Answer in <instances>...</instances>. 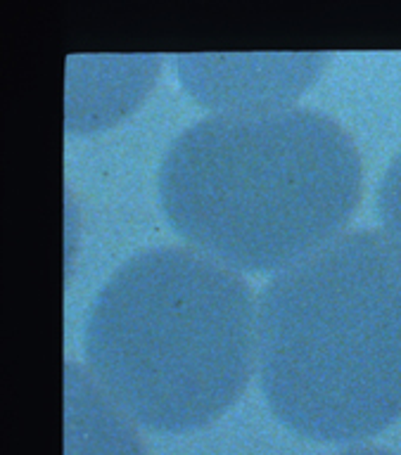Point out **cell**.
I'll return each instance as SVG.
<instances>
[{
  "mask_svg": "<svg viewBox=\"0 0 401 455\" xmlns=\"http://www.w3.org/2000/svg\"><path fill=\"white\" fill-rule=\"evenodd\" d=\"M157 192L188 247L276 275L342 235L361 199V156L314 109L212 114L166 148Z\"/></svg>",
  "mask_w": 401,
  "mask_h": 455,
  "instance_id": "6da1fadb",
  "label": "cell"
},
{
  "mask_svg": "<svg viewBox=\"0 0 401 455\" xmlns=\"http://www.w3.org/2000/svg\"><path fill=\"white\" fill-rule=\"evenodd\" d=\"M259 387L280 425L357 443L401 418V261L349 230L280 270L257 301Z\"/></svg>",
  "mask_w": 401,
  "mask_h": 455,
  "instance_id": "7a4b0ae2",
  "label": "cell"
},
{
  "mask_svg": "<svg viewBox=\"0 0 401 455\" xmlns=\"http://www.w3.org/2000/svg\"><path fill=\"white\" fill-rule=\"evenodd\" d=\"M88 372L129 419L183 434L243 396L257 363V301L236 270L190 247L124 261L84 323Z\"/></svg>",
  "mask_w": 401,
  "mask_h": 455,
  "instance_id": "3957f363",
  "label": "cell"
},
{
  "mask_svg": "<svg viewBox=\"0 0 401 455\" xmlns=\"http://www.w3.org/2000/svg\"><path fill=\"white\" fill-rule=\"evenodd\" d=\"M328 55H180V84L216 114L287 109L325 64Z\"/></svg>",
  "mask_w": 401,
  "mask_h": 455,
  "instance_id": "277c9868",
  "label": "cell"
},
{
  "mask_svg": "<svg viewBox=\"0 0 401 455\" xmlns=\"http://www.w3.org/2000/svg\"><path fill=\"white\" fill-rule=\"evenodd\" d=\"M67 455H143L136 432L91 372L65 365Z\"/></svg>",
  "mask_w": 401,
  "mask_h": 455,
  "instance_id": "5b68a950",
  "label": "cell"
},
{
  "mask_svg": "<svg viewBox=\"0 0 401 455\" xmlns=\"http://www.w3.org/2000/svg\"><path fill=\"white\" fill-rule=\"evenodd\" d=\"M375 212L380 220V235L401 261V152L389 162L380 180Z\"/></svg>",
  "mask_w": 401,
  "mask_h": 455,
  "instance_id": "8992f818",
  "label": "cell"
},
{
  "mask_svg": "<svg viewBox=\"0 0 401 455\" xmlns=\"http://www.w3.org/2000/svg\"><path fill=\"white\" fill-rule=\"evenodd\" d=\"M337 455H397V453L387 451V448L365 446V448H349V451H342V453H337Z\"/></svg>",
  "mask_w": 401,
  "mask_h": 455,
  "instance_id": "52a82bcc",
  "label": "cell"
}]
</instances>
